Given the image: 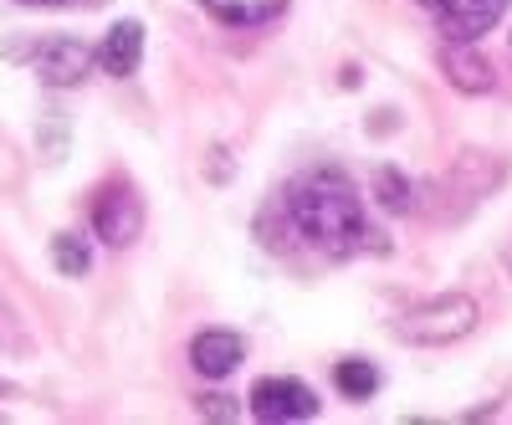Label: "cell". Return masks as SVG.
<instances>
[{
	"label": "cell",
	"instance_id": "1",
	"mask_svg": "<svg viewBox=\"0 0 512 425\" xmlns=\"http://www.w3.org/2000/svg\"><path fill=\"white\" fill-rule=\"evenodd\" d=\"M272 210L287 226L282 246L318 251V257H328V262H344V257H359V251L379 246V231L364 216L359 190L344 175H333V169H318V175L292 180L277 195Z\"/></svg>",
	"mask_w": 512,
	"mask_h": 425
},
{
	"label": "cell",
	"instance_id": "2",
	"mask_svg": "<svg viewBox=\"0 0 512 425\" xmlns=\"http://www.w3.org/2000/svg\"><path fill=\"white\" fill-rule=\"evenodd\" d=\"M477 303L466 292H441V297H425V303L405 308L395 318V333L410 338V344H425V349H436V344H456V338H466L477 328Z\"/></svg>",
	"mask_w": 512,
	"mask_h": 425
},
{
	"label": "cell",
	"instance_id": "3",
	"mask_svg": "<svg viewBox=\"0 0 512 425\" xmlns=\"http://www.w3.org/2000/svg\"><path fill=\"white\" fill-rule=\"evenodd\" d=\"M420 11H431V21L441 26L446 41H477L482 31L497 26V16L507 11V0H415Z\"/></svg>",
	"mask_w": 512,
	"mask_h": 425
},
{
	"label": "cell",
	"instance_id": "4",
	"mask_svg": "<svg viewBox=\"0 0 512 425\" xmlns=\"http://www.w3.org/2000/svg\"><path fill=\"white\" fill-rule=\"evenodd\" d=\"M93 226H98V236H103L108 246H128V241L144 231V205H139V195L128 190L123 180L103 185L98 200H93Z\"/></svg>",
	"mask_w": 512,
	"mask_h": 425
},
{
	"label": "cell",
	"instance_id": "5",
	"mask_svg": "<svg viewBox=\"0 0 512 425\" xmlns=\"http://www.w3.org/2000/svg\"><path fill=\"white\" fill-rule=\"evenodd\" d=\"M251 415L262 425H287V420H313L318 415V400L308 385H297V379H262V385L251 390Z\"/></svg>",
	"mask_w": 512,
	"mask_h": 425
},
{
	"label": "cell",
	"instance_id": "6",
	"mask_svg": "<svg viewBox=\"0 0 512 425\" xmlns=\"http://www.w3.org/2000/svg\"><path fill=\"white\" fill-rule=\"evenodd\" d=\"M88 67H93V52L72 36H52V41H41V52H36V72H41V82H52V88H72V82L88 77Z\"/></svg>",
	"mask_w": 512,
	"mask_h": 425
},
{
	"label": "cell",
	"instance_id": "7",
	"mask_svg": "<svg viewBox=\"0 0 512 425\" xmlns=\"http://www.w3.org/2000/svg\"><path fill=\"white\" fill-rule=\"evenodd\" d=\"M241 354H246V344H241V333H231V328H205V333H195V344H190V364L205 379H226L241 364Z\"/></svg>",
	"mask_w": 512,
	"mask_h": 425
},
{
	"label": "cell",
	"instance_id": "8",
	"mask_svg": "<svg viewBox=\"0 0 512 425\" xmlns=\"http://www.w3.org/2000/svg\"><path fill=\"white\" fill-rule=\"evenodd\" d=\"M139 57H144V26L139 21H118L103 36V47H98V67L108 77H134L139 72Z\"/></svg>",
	"mask_w": 512,
	"mask_h": 425
},
{
	"label": "cell",
	"instance_id": "9",
	"mask_svg": "<svg viewBox=\"0 0 512 425\" xmlns=\"http://www.w3.org/2000/svg\"><path fill=\"white\" fill-rule=\"evenodd\" d=\"M446 72H451V82L461 93H487L492 82H497V72H492V62H482L466 41H451L446 47Z\"/></svg>",
	"mask_w": 512,
	"mask_h": 425
},
{
	"label": "cell",
	"instance_id": "10",
	"mask_svg": "<svg viewBox=\"0 0 512 425\" xmlns=\"http://www.w3.org/2000/svg\"><path fill=\"white\" fill-rule=\"evenodd\" d=\"M200 6L226 26H262L287 11V0H200Z\"/></svg>",
	"mask_w": 512,
	"mask_h": 425
},
{
	"label": "cell",
	"instance_id": "11",
	"mask_svg": "<svg viewBox=\"0 0 512 425\" xmlns=\"http://www.w3.org/2000/svg\"><path fill=\"white\" fill-rule=\"evenodd\" d=\"M333 379H338V390H344L349 400H369L379 390V369L364 364V359H344V364L333 369Z\"/></svg>",
	"mask_w": 512,
	"mask_h": 425
},
{
	"label": "cell",
	"instance_id": "12",
	"mask_svg": "<svg viewBox=\"0 0 512 425\" xmlns=\"http://www.w3.org/2000/svg\"><path fill=\"white\" fill-rule=\"evenodd\" d=\"M52 257H57V267H62L67 277H82V272L93 267L88 241H82V236H57V241H52Z\"/></svg>",
	"mask_w": 512,
	"mask_h": 425
},
{
	"label": "cell",
	"instance_id": "13",
	"mask_svg": "<svg viewBox=\"0 0 512 425\" xmlns=\"http://www.w3.org/2000/svg\"><path fill=\"white\" fill-rule=\"evenodd\" d=\"M379 195L390 200V210H410V200H415V195L400 185V175H395V169H384V175H379Z\"/></svg>",
	"mask_w": 512,
	"mask_h": 425
},
{
	"label": "cell",
	"instance_id": "14",
	"mask_svg": "<svg viewBox=\"0 0 512 425\" xmlns=\"http://www.w3.org/2000/svg\"><path fill=\"white\" fill-rule=\"evenodd\" d=\"M31 6H62V0H31Z\"/></svg>",
	"mask_w": 512,
	"mask_h": 425
},
{
	"label": "cell",
	"instance_id": "15",
	"mask_svg": "<svg viewBox=\"0 0 512 425\" xmlns=\"http://www.w3.org/2000/svg\"><path fill=\"white\" fill-rule=\"evenodd\" d=\"M0 395H6V385H0Z\"/></svg>",
	"mask_w": 512,
	"mask_h": 425
}]
</instances>
